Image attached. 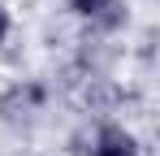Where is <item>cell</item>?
<instances>
[{"label":"cell","instance_id":"6da1fadb","mask_svg":"<svg viewBox=\"0 0 160 156\" xmlns=\"http://www.w3.org/2000/svg\"><path fill=\"white\" fill-rule=\"evenodd\" d=\"M69 156H143V143L130 126L112 117H87L69 134Z\"/></svg>","mask_w":160,"mask_h":156},{"label":"cell","instance_id":"7a4b0ae2","mask_svg":"<svg viewBox=\"0 0 160 156\" xmlns=\"http://www.w3.org/2000/svg\"><path fill=\"white\" fill-rule=\"evenodd\" d=\"M43 104H48V87L43 82H18V87H9L4 96H0V117L4 122H22L30 126L39 113H43Z\"/></svg>","mask_w":160,"mask_h":156},{"label":"cell","instance_id":"3957f363","mask_svg":"<svg viewBox=\"0 0 160 156\" xmlns=\"http://www.w3.org/2000/svg\"><path fill=\"white\" fill-rule=\"evenodd\" d=\"M65 9L95 30H112L126 22V0H65Z\"/></svg>","mask_w":160,"mask_h":156},{"label":"cell","instance_id":"277c9868","mask_svg":"<svg viewBox=\"0 0 160 156\" xmlns=\"http://www.w3.org/2000/svg\"><path fill=\"white\" fill-rule=\"evenodd\" d=\"M9 30H13V18H9V4L0 0V44L9 39Z\"/></svg>","mask_w":160,"mask_h":156}]
</instances>
